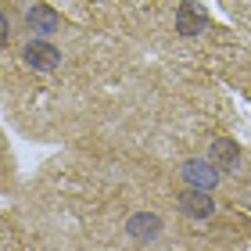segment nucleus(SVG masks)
I'll list each match as a JSON object with an SVG mask.
<instances>
[{"label":"nucleus","mask_w":251,"mask_h":251,"mask_svg":"<svg viewBox=\"0 0 251 251\" xmlns=\"http://www.w3.org/2000/svg\"><path fill=\"white\" fill-rule=\"evenodd\" d=\"M126 233H129L133 241H154V237L162 233V219H158L154 212H136V215H129V223H126Z\"/></svg>","instance_id":"4"},{"label":"nucleus","mask_w":251,"mask_h":251,"mask_svg":"<svg viewBox=\"0 0 251 251\" xmlns=\"http://www.w3.org/2000/svg\"><path fill=\"white\" fill-rule=\"evenodd\" d=\"M25 22H29L32 32H54V29H58V15H54L47 4H32L29 15H25Z\"/></svg>","instance_id":"7"},{"label":"nucleus","mask_w":251,"mask_h":251,"mask_svg":"<svg viewBox=\"0 0 251 251\" xmlns=\"http://www.w3.org/2000/svg\"><path fill=\"white\" fill-rule=\"evenodd\" d=\"M176 32H183V36H198V32H204V15L198 11V4H179V11H176Z\"/></svg>","instance_id":"6"},{"label":"nucleus","mask_w":251,"mask_h":251,"mask_svg":"<svg viewBox=\"0 0 251 251\" xmlns=\"http://www.w3.org/2000/svg\"><path fill=\"white\" fill-rule=\"evenodd\" d=\"M179 208H183L190 219H212L215 201L208 198V190H183L179 194Z\"/></svg>","instance_id":"3"},{"label":"nucleus","mask_w":251,"mask_h":251,"mask_svg":"<svg viewBox=\"0 0 251 251\" xmlns=\"http://www.w3.org/2000/svg\"><path fill=\"white\" fill-rule=\"evenodd\" d=\"M208 162L219 169V173H223V169H237V165H241V151H237L233 140H215L208 147Z\"/></svg>","instance_id":"5"},{"label":"nucleus","mask_w":251,"mask_h":251,"mask_svg":"<svg viewBox=\"0 0 251 251\" xmlns=\"http://www.w3.org/2000/svg\"><path fill=\"white\" fill-rule=\"evenodd\" d=\"M25 65L29 68H36V72H50V68H58V61H61V50L54 47V43H47V40H29L25 43Z\"/></svg>","instance_id":"2"},{"label":"nucleus","mask_w":251,"mask_h":251,"mask_svg":"<svg viewBox=\"0 0 251 251\" xmlns=\"http://www.w3.org/2000/svg\"><path fill=\"white\" fill-rule=\"evenodd\" d=\"M179 176L190 183V190H212L215 183H219V169H215L212 162H204V158H190V162H183Z\"/></svg>","instance_id":"1"},{"label":"nucleus","mask_w":251,"mask_h":251,"mask_svg":"<svg viewBox=\"0 0 251 251\" xmlns=\"http://www.w3.org/2000/svg\"><path fill=\"white\" fill-rule=\"evenodd\" d=\"M7 43V18H4V11H0V47Z\"/></svg>","instance_id":"8"}]
</instances>
